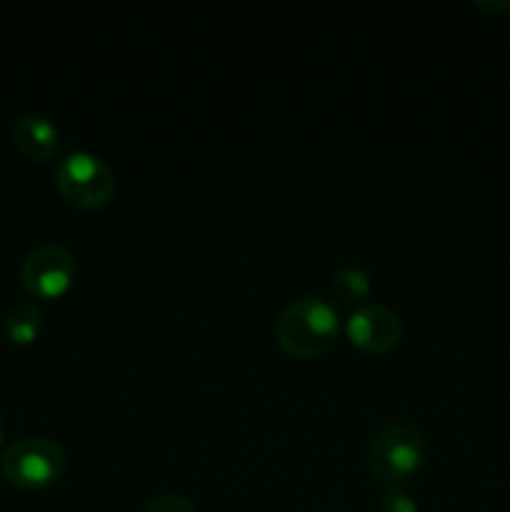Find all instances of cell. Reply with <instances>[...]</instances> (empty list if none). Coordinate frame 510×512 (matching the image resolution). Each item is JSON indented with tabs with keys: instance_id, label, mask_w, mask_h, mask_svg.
Segmentation results:
<instances>
[{
	"instance_id": "cell-5",
	"label": "cell",
	"mask_w": 510,
	"mask_h": 512,
	"mask_svg": "<svg viewBox=\"0 0 510 512\" xmlns=\"http://www.w3.org/2000/svg\"><path fill=\"white\" fill-rule=\"evenodd\" d=\"M75 273H78L75 255L65 245L45 243L30 250L28 258L23 260L20 280L33 298L53 300L73 285Z\"/></svg>"
},
{
	"instance_id": "cell-1",
	"label": "cell",
	"mask_w": 510,
	"mask_h": 512,
	"mask_svg": "<svg viewBox=\"0 0 510 512\" xmlns=\"http://www.w3.org/2000/svg\"><path fill=\"white\" fill-rule=\"evenodd\" d=\"M340 318L333 303L318 295H303L285 305L275 323L280 348L293 358L308 360L325 353L338 338Z\"/></svg>"
},
{
	"instance_id": "cell-8",
	"label": "cell",
	"mask_w": 510,
	"mask_h": 512,
	"mask_svg": "<svg viewBox=\"0 0 510 512\" xmlns=\"http://www.w3.org/2000/svg\"><path fill=\"white\" fill-rule=\"evenodd\" d=\"M5 333L15 345H30L43 330V313L35 303H18L5 315Z\"/></svg>"
},
{
	"instance_id": "cell-12",
	"label": "cell",
	"mask_w": 510,
	"mask_h": 512,
	"mask_svg": "<svg viewBox=\"0 0 510 512\" xmlns=\"http://www.w3.org/2000/svg\"><path fill=\"white\" fill-rule=\"evenodd\" d=\"M478 8H485V10H508L510 8V0H503V3H478Z\"/></svg>"
},
{
	"instance_id": "cell-9",
	"label": "cell",
	"mask_w": 510,
	"mask_h": 512,
	"mask_svg": "<svg viewBox=\"0 0 510 512\" xmlns=\"http://www.w3.org/2000/svg\"><path fill=\"white\" fill-rule=\"evenodd\" d=\"M330 290L340 303H360L370 295V275L358 265H345L333 275Z\"/></svg>"
},
{
	"instance_id": "cell-2",
	"label": "cell",
	"mask_w": 510,
	"mask_h": 512,
	"mask_svg": "<svg viewBox=\"0 0 510 512\" xmlns=\"http://www.w3.org/2000/svg\"><path fill=\"white\" fill-rule=\"evenodd\" d=\"M425 460V435L410 423H388L373 435L368 468L383 485H400L420 470Z\"/></svg>"
},
{
	"instance_id": "cell-7",
	"label": "cell",
	"mask_w": 510,
	"mask_h": 512,
	"mask_svg": "<svg viewBox=\"0 0 510 512\" xmlns=\"http://www.w3.org/2000/svg\"><path fill=\"white\" fill-rule=\"evenodd\" d=\"M13 140L30 160H48L60 145V130L48 115L25 113L15 120Z\"/></svg>"
},
{
	"instance_id": "cell-4",
	"label": "cell",
	"mask_w": 510,
	"mask_h": 512,
	"mask_svg": "<svg viewBox=\"0 0 510 512\" xmlns=\"http://www.w3.org/2000/svg\"><path fill=\"white\" fill-rule=\"evenodd\" d=\"M65 470V453L55 440L33 435L5 450L0 473L13 488L40 490L58 483Z\"/></svg>"
},
{
	"instance_id": "cell-3",
	"label": "cell",
	"mask_w": 510,
	"mask_h": 512,
	"mask_svg": "<svg viewBox=\"0 0 510 512\" xmlns=\"http://www.w3.org/2000/svg\"><path fill=\"white\" fill-rule=\"evenodd\" d=\"M55 185L70 205L83 210L103 208L115 193V173L90 150L68 153L55 168Z\"/></svg>"
},
{
	"instance_id": "cell-11",
	"label": "cell",
	"mask_w": 510,
	"mask_h": 512,
	"mask_svg": "<svg viewBox=\"0 0 510 512\" xmlns=\"http://www.w3.org/2000/svg\"><path fill=\"white\" fill-rule=\"evenodd\" d=\"M143 512H198L193 503H190L185 495L178 493H165V495H155L145 503Z\"/></svg>"
},
{
	"instance_id": "cell-13",
	"label": "cell",
	"mask_w": 510,
	"mask_h": 512,
	"mask_svg": "<svg viewBox=\"0 0 510 512\" xmlns=\"http://www.w3.org/2000/svg\"><path fill=\"white\" fill-rule=\"evenodd\" d=\"M3 440H5V428H3V423H0V445H3Z\"/></svg>"
},
{
	"instance_id": "cell-10",
	"label": "cell",
	"mask_w": 510,
	"mask_h": 512,
	"mask_svg": "<svg viewBox=\"0 0 510 512\" xmlns=\"http://www.w3.org/2000/svg\"><path fill=\"white\" fill-rule=\"evenodd\" d=\"M380 512H418V503L400 485H388L380 495Z\"/></svg>"
},
{
	"instance_id": "cell-6",
	"label": "cell",
	"mask_w": 510,
	"mask_h": 512,
	"mask_svg": "<svg viewBox=\"0 0 510 512\" xmlns=\"http://www.w3.org/2000/svg\"><path fill=\"white\" fill-rule=\"evenodd\" d=\"M345 333L365 353L383 355L400 343V338H403V323H400V318L393 310L368 303L358 305L348 315Z\"/></svg>"
}]
</instances>
